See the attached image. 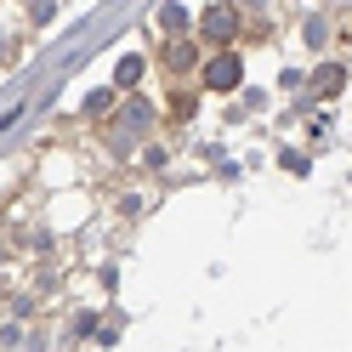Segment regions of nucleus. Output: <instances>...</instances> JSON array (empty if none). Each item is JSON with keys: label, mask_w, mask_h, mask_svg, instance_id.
<instances>
[{"label": "nucleus", "mask_w": 352, "mask_h": 352, "mask_svg": "<svg viewBox=\"0 0 352 352\" xmlns=\"http://www.w3.org/2000/svg\"><path fill=\"white\" fill-rule=\"evenodd\" d=\"M233 23H239V17H233L228 6H210V12L199 17V29H205L210 40H228V34H233Z\"/></svg>", "instance_id": "obj_2"}, {"label": "nucleus", "mask_w": 352, "mask_h": 352, "mask_svg": "<svg viewBox=\"0 0 352 352\" xmlns=\"http://www.w3.org/2000/svg\"><path fill=\"white\" fill-rule=\"evenodd\" d=\"M239 74H245V69H239V57H233V52H222V57H210V63H205V85H210V91H233Z\"/></svg>", "instance_id": "obj_1"}, {"label": "nucleus", "mask_w": 352, "mask_h": 352, "mask_svg": "<svg viewBox=\"0 0 352 352\" xmlns=\"http://www.w3.org/2000/svg\"><path fill=\"white\" fill-rule=\"evenodd\" d=\"M318 91L336 97V91H341V69H318Z\"/></svg>", "instance_id": "obj_3"}, {"label": "nucleus", "mask_w": 352, "mask_h": 352, "mask_svg": "<svg viewBox=\"0 0 352 352\" xmlns=\"http://www.w3.org/2000/svg\"><path fill=\"white\" fill-rule=\"evenodd\" d=\"M137 74H142V63H137V57H125V63H120V85H131Z\"/></svg>", "instance_id": "obj_4"}]
</instances>
